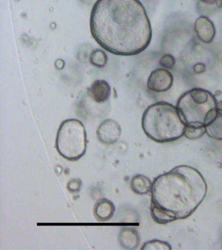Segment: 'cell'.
I'll use <instances>...</instances> for the list:
<instances>
[{
	"label": "cell",
	"mask_w": 222,
	"mask_h": 250,
	"mask_svg": "<svg viewBox=\"0 0 222 250\" xmlns=\"http://www.w3.org/2000/svg\"><path fill=\"white\" fill-rule=\"evenodd\" d=\"M90 30L102 48L118 56L137 55L152 40L151 24L140 0H97Z\"/></svg>",
	"instance_id": "cell-1"
},
{
	"label": "cell",
	"mask_w": 222,
	"mask_h": 250,
	"mask_svg": "<svg viewBox=\"0 0 222 250\" xmlns=\"http://www.w3.org/2000/svg\"><path fill=\"white\" fill-rule=\"evenodd\" d=\"M207 184L196 168L175 167L152 182L150 214L158 224L188 218L205 198Z\"/></svg>",
	"instance_id": "cell-2"
},
{
	"label": "cell",
	"mask_w": 222,
	"mask_h": 250,
	"mask_svg": "<svg viewBox=\"0 0 222 250\" xmlns=\"http://www.w3.org/2000/svg\"><path fill=\"white\" fill-rule=\"evenodd\" d=\"M142 126L145 134L154 142L178 140L184 135L186 124L177 106L160 102L148 106L143 114Z\"/></svg>",
	"instance_id": "cell-3"
},
{
	"label": "cell",
	"mask_w": 222,
	"mask_h": 250,
	"mask_svg": "<svg viewBox=\"0 0 222 250\" xmlns=\"http://www.w3.org/2000/svg\"><path fill=\"white\" fill-rule=\"evenodd\" d=\"M217 100L210 91L195 88L179 98L177 108L186 125L207 126L217 117Z\"/></svg>",
	"instance_id": "cell-4"
},
{
	"label": "cell",
	"mask_w": 222,
	"mask_h": 250,
	"mask_svg": "<svg viewBox=\"0 0 222 250\" xmlns=\"http://www.w3.org/2000/svg\"><path fill=\"white\" fill-rule=\"evenodd\" d=\"M87 133L82 122L77 119L64 120L57 131L56 146L65 160L78 161L86 154Z\"/></svg>",
	"instance_id": "cell-5"
},
{
	"label": "cell",
	"mask_w": 222,
	"mask_h": 250,
	"mask_svg": "<svg viewBox=\"0 0 222 250\" xmlns=\"http://www.w3.org/2000/svg\"><path fill=\"white\" fill-rule=\"evenodd\" d=\"M174 78L172 73L164 68H158L152 71L147 81V86L152 92L161 93L170 90Z\"/></svg>",
	"instance_id": "cell-6"
},
{
	"label": "cell",
	"mask_w": 222,
	"mask_h": 250,
	"mask_svg": "<svg viewBox=\"0 0 222 250\" xmlns=\"http://www.w3.org/2000/svg\"><path fill=\"white\" fill-rule=\"evenodd\" d=\"M96 134L98 141L103 144H115L121 137V125L113 120H104L98 126Z\"/></svg>",
	"instance_id": "cell-7"
},
{
	"label": "cell",
	"mask_w": 222,
	"mask_h": 250,
	"mask_svg": "<svg viewBox=\"0 0 222 250\" xmlns=\"http://www.w3.org/2000/svg\"><path fill=\"white\" fill-rule=\"evenodd\" d=\"M194 29L199 40L204 43H211L215 38V26L213 22L206 16H202L197 19Z\"/></svg>",
	"instance_id": "cell-8"
},
{
	"label": "cell",
	"mask_w": 222,
	"mask_h": 250,
	"mask_svg": "<svg viewBox=\"0 0 222 250\" xmlns=\"http://www.w3.org/2000/svg\"><path fill=\"white\" fill-rule=\"evenodd\" d=\"M88 94L94 102L102 104L107 102L111 95V87L107 81L97 79L88 89Z\"/></svg>",
	"instance_id": "cell-9"
},
{
	"label": "cell",
	"mask_w": 222,
	"mask_h": 250,
	"mask_svg": "<svg viewBox=\"0 0 222 250\" xmlns=\"http://www.w3.org/2000/svg\"><path fill=\"white\" fill-rule=\"evenodd\" d=\"M119 243L125 250H135L140 242V234L132 228H123L119 234Z\"/></svg>",
	"instance_id": "cell-10"
},
{
	"label": "cell",
	"mask_w": 222,
	"mask_h": 250,
	"mask_svg": "<svg viewBox=\"0 0 222 250\" xmlns=\"http://www.w3.org/2000/svg\"><path fill=\"white\" fill-rule=\"evenodd\" d=\"M115 211L113 202L107 199H100L94 207V216L96 220L106 222L112 218Z\"/></svg>",
	"instance_id": "cell-11"
},
{
	"label": "cell",
	"mask_w": 222,
	"mask_h": 250,
	"mask_svg": "<svg viewBox=\"0 0 222 250\" xmlns=\"http://www.w3.org/2000/svg\"><path fill=\"white\" fill-rule=\"evenodd\" d=\"M152 182L142 174H136L130 180V188L133 192L138 195L148 194L151 191Z\"/></svg>",
	"instance_id": "cell-12"
},
{
	"label": "cell",
	"mask_w": 222,
	"mask_h": 250,
	"mask_svg": "<svg viewBox=\"0 0 222 250\" xmlns=\"http://www.w3.org/2000/svg\"><path fill=\"white\" fill-rule=\"evenodd\" d=\"M198 9L201 14L208 15L222 8V0H198Z\"/></svg>",
	"instance_id": "cell-13"
},
{
	"label": "cell",
	"mask_w": 222,
	"mask_h": 250,
	"mask_svg": "<svg viewBox=\"0 0 222 250\" xmlns=\"http://www.w3.org/2000/svg\"><path fill=\"white\" fill-rule=\"evenodd\" d=\"M206 133L210 138L222 141V116H217L206 126Z\"/></svg>",
	"instance_id": "cell-14"
},
{
	"label": "cell",
	"mask_w": 222,
	"mask_h": 250,
	"mask_svg": "<svg viewBox=\"0 0 222 250\" xmlns=\"http://www.w3.org/2000/svg\"><path fill=\"white\" fill-rule=\"evenodd\" d=\"M108 57L106 52L101 49L92 50L90 56V63L97 68H103L107 64Z\"/></svg>",
	"instance_id": "cell-15"
},
{
	"label": "cell",
	"mask_w": 222,
	"mask_h": 250,
	"mask_svg": "<svg viewBox=\"0 0 222 250\" xmlns=\"http://www.w3.org/2000/svg\"><path fill=\"white\" fill-rule=\"evenodd\" d=\"M206 133V127L204 125L188 124L185 127L184 135L190 140H196L204 136Z\"/></svg>",
	"instance_id": "cell-16"
},
{
	"label": "cell",
	"mask_w": 222,
	"mask_h": 250,
	"mask_svg": "<svg viewBox=\"0 0 222 250\" xmlns=\"http://www.w3.org/2000/svg\"><path fill=\"white\" fill-rule=\"evenodd\" d=\"M172 249L168 242L159 240H152L146 242L142 250H171Z\"/></svg>",
	"instance_id": "cell-17"
},
{
	"label": "cell",
	"mask_w": 222,
	"mask_h": 250,
	"mask_svg": "<svg viewBox=\"0 0 222 250\" xmlns=\"http://www.w3.org/2000/svg\"><path fill=\"white\" fill-rule=\"evenodd\" d=\"M176 63L174 56L170 54H165L160 58L159 64L162 68L172 69Z\"/></svg>",
	"instance_id": "cell-18"
},
{
	"label": "cell",
	"mask_w": 222,
	"mask_h": 250,
	"mask_svg": "<svg viewBox=\"0 0 222 250\" xmlns=\"http://www.w3.org/2000/svg\"><path fill=\"white\" fill-rule=\"evenodd\" d=\"M82 186V180L80 178H73L67 184V189L71 193H78Z\"/></svg>",
	"instance_id": "cell-19"
},
{
	"label": "cell",
	"mask_w": 222,
	"mask_h": 250,
	"mask_svg": "<svg viewBox=\"0 0 222 250\" xmlns=\"http://www.w3.org/2000/svg\"><path fill=\"white\" fill-rule=\"evenodd\" d=\"M193 70L196 74H202L206 70V65L203 63H198L193 67Z\"/></svg>",
	"instance_id": "cell-20"
},
{
	"label": "cell",
	"mask_w": 222,
	"mask_h": 250,
	"mask_svg": "<svg viewBox=\"0 0 222 250\" xmlns=\"http://www.w3.org/2000/svg\"><path fill=\"white\" fill-rule=\"evenodd\" d=\"M216 110H217L218 116H222V101L218 102L216 105Z\"/></svg>",
	"instance_id": "cell-21"
},
{
	"label": "cell",
	"mask_w": 222,
	"mask_h": 250,
	"mask_svg": "<svg viewBox=\"0 0 222 250\" xmlns=\"http://www.w3.org/2000/svg\"><path fill=\"white\" fill-rule=\"evenodd\" d=\"M81 2L85 3V4L92 5L97 1V0H80Z\"/></svg>",
	"instance_id": "cell-22"
}]
</instances>
